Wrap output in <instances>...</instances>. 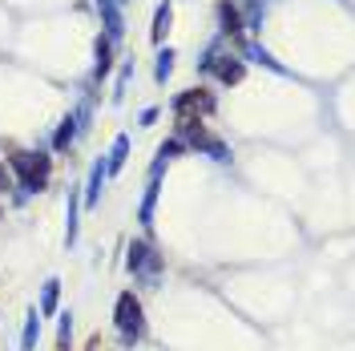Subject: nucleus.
<instances>
[{
    "instance_id": "f257e3e1",
    "label": "nucleus",
    "mask_w": 355,
    "mask_h": 351,
    "mask_svg": "<svg viewBox=\"0 0 355 351\" xmlns=\"http://www.w3.org/2000/svg\"><path fill=\"white\" fill-rule=\"evenodd\" d=\"M121 327H125V331H137V327H141V307L133 303L130 295L121 299Z\"/></svg>"
},
{
    "instance_id": "f03ea898",
    "label": "nucleus",
    "mask_w": 355,
    "mask_h": 351,
    "mask_svg": "<svg viewBox=\"0 0 355 351\" xmlns=\"http://www.w3.org/2000/svg\"><path fill=\"white\" fill-rule=\"evenodd\" d=\"M210 105H214V101H210L202 89H198V93H186V97L178 101V110H182V113H190V110H210Z\"/></svg>"
},
{
    "instance_id": "7ed1b4c3",
    "label": "nucleus",
    "mask_w": 355,
    "mask_h": 351,
    "mask_svg": "<svg viewBox=\"0 0 355 351\" xmlns=\"http://www.w3.org/2000/svg\"><path fill=\"white\" fill-rule=\"evenodd\" d=\"M222 65H218V77L222 81H239V77H243V65H239V61H234V57H218Z\"/></svg>"
},
{
    "instance_id": "20e7f679",
    "label": "nucleus",
    "mask_w": 355,
    "mask_h": 351,
    "mask_svg": "<svg viewBox=\"0 0 355 351\" xmlns=\"http://www.w3.org/2000/svg\"><path fill=\"white\" fill-rule=\"evenodd\" d=\"M222 24H226V33H239V12L230 4H222Z\"/></svg>"
},
{
    "instance_id": "39448f33",
    "label": "nucleus",
    "mask_w": 355,
    "mask_h": 351,
    "mask_svg": "<svg viewBox=\"0 0 355 351\" xmlns=\"http://www.w3.org/2000/svg\"><path fill=\"white\" fill-rule=\"evenodd\" d=\"M157 61H162V65H157V77H166V73H170V61H174V57H170V53H162Z\"/></svg>"
}]
</instances>
